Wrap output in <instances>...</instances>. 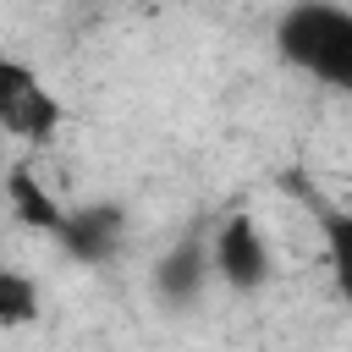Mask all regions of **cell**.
<instances>
[{
    "mask_svg": "<svg viewBox=\"0 0 352 352\" xmlns=\"http://www.w3.org/2000/svg\"><path fill=\"white\" fill-rule=\"evenodd\" d=\"M275 50L302 77L352 94V11L336 0H292L275 16Z\"/></svg>",
    "mask_w": 352,
    "mask_h": 352,
    "instance_id": "obj_1",
    "label": "cell"
},
{
    "mask_svg": "<svg viewBox=\"0 0 352 352\" xmlns=\"http://www.w3.org/2000/svg\"><path fill=\"white\" fill-rule=\"evenodd\" d=\"M38 319V286L22 270H0V330H22Z\"/></svg>",
    "mask_w": 352,
    "mask_h": 352,
    "instance_id": "obj_8",
    "label": "cell"
},
{
    "mask_svg": "<svg viewBox=\"0 0 352 352\" xmlns=\"http://www.w3.org/2000/svg\"><path fill=\"white\" fill-rule=\"evenodd\" d=\"M319 236H324V258H330L336 292L352 308V214L346 209H319Z\"/></svg>",
    "mask_w": 352,
    "mask_h": 352,
    "instance_id": "obj_7",
    "label": "cell"
},
{
    "mask_svg": "<svg viewBox=\"0 0 352 352\" xmlns=\"http://www.w3.org/2000/svg\"><path fill=\"white\" fill-rule=\"evenodd\" d=\"M6 204H11V214L22 220V226H33V231H50L55 236V226H60V214H66V204L55 198V192H44V182L28 170V165H16L11 176H6Z\"/></svg>",
    "mask_w": 352,
    "mask_h": 352,
    "instance_id": "obj_6",
    "label": "cell"
},
{
    "mask_svg": "<svg viewBox=\"0 0 352 352\" xmlns=\"http://www.w3.org/2000/svg\"><path fill=\"white\" fill-rule=\"evenodd\" d=\"M209 280H214V253H209L204 236L176 242V248L154 264V297H160L165 308H192Z\"/></svg>",
    "mask_w": 352,
    "mask_h": 352,
    "instance_id": "obj_5",
    "label": "cell"
},
{
    "mask_svg": "<svg viewBox=\"0 0 352 352\" xmlns=\"http://www.w3.org/2000/svg\"><path fill=\"white\" fill-rule=\"evenodd\" d=\"M60 99L44 88V77L33 66H22L16 55H0V132L16 143H50L60 132Z\"/></svg>",
    "mask_w": 352,
    "mask_h": 352,
    "instance_id": "obj_2",
    "label": "cell"
},
{
    "mask_svg": "<svg viewBox=\"0 0 352 352\" xmlns=\"http://www.w3.org/2000/svg\"><path fill=\"white\" fill-rule=\"evenodd\" d=\"M0 198H6V192H0Z\"/></svg>",
    "mask_w": 352,
    "mask_h": 352,
    "instance_id": "obj_9",
    "label": "cell"
},
{
    "mask_svg": "<svg viewBox=\"0 0 352 352\" xmlns=\"http://www.w3.org/2000/svg\"><path fill=\"white\" fill-rule=\"evenodd\" d=\"M209 253H214V275H220L231 292H242V297L258 292V286H270V275H275L270 242H264V231H258L248 214L220 220L214 236H209Z\"/></svg>",
    "mask_w": 352,
    "mask_h": 352,
    "instance_id": "obj_3",
    "label": "cell"
},
{
    "mask_svg": "<svg viewBox=\"0 0 352 352\" xmlns=\"http://www.w3.org/2000/svg\"><path fill=\"white\" fill-rule=\"evenodd\" d=\"M126 236V209L121 204H77L60 214L55 242L77 258V264H104Z\"/></svg>",
    "mask_w": 352,
    "mask_h": 352,
    "instance_id": "obj_4",
    "label": "cell"
}]
</instances>
